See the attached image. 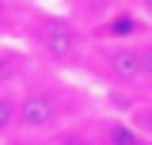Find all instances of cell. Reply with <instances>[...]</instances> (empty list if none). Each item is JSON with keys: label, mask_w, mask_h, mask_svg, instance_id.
<instances>
[{"label": "cell", "mask_w": 152, "mask_h": 145, "mask_svg": "<svg viewBox=\"0 0 152 145\" xmlns=\"http://www.w3.org/2000/svg\"><path fill=\"white\" fill-rule=\"evenodd\" d=\"M91 61L99 72L118 84V88H133L145 84V65H141V46L133 42H91Z\"/></svg>", "instance_id": "cell-4"}, {"label": "cell", "mask_w": 152, "mask_h": 145, "mask_svg": "<svg viewBox=\"0 0 152 145\" xmlns=\"http://www.w3.org/2000/svg\"><path fill=\"white\" fill-rule=\"evenodd\" d=\"M8 19H12V4H0V38H4V31H8V27H12Z\"/></svg>", "instance_id": "cell-11"}, {"label": "cell", "mask_w": 152, "mask_h": 145, "mask_svg": "<svg viewBox=\"0 0 152 145\" xmlns=\"http://www.w3.org/2000/svg\"><path fill=\"white\" fill-rule=\"evenodd\" d=\"M141 65H145V84H152V38L141 42Z\"/></svg>", "instance_id": "cell-10"}, {"label": "cell", "mask_w": 152, "mask_h": 145, "mask_svg": "<svg viewBox=\"0 0 152 145\" xmlns=\"http://www.w3.org/2000/svg\"><path fill=\"white\" fill-rule=\"evenodd\" d=\"M19 138V92H0V141Z\"/></svg>", "instance_id": "cell-7"}, {"label": "cell", "mask_w": 152, "mask_h": 145, "mask_svg": "<svg viewBox=\"0 0 152 145\" xmlns=\"http://www.w3.org/2000/svg\"><path fill=\"white\" fill-rule=\"evenodd\" d=\"M95 138H99V145H152L145 134L133 130L129 118H114V115L95 122Z\"/></svg>", "instance_id": "cell-6"}, {"label": "cell", "mask_w": 152, "mask_h": 145, "mask_svg": "<svg viewBox=\"0 0 152 145\" xmlns=\"http://www.w3.org/2000/svg\"><path fill=\"white\" fill-rule=\"evenodd\" d=\"M46 145H99V138H95V126H88V122L76 118V122H69L65 130L50 134Z\"/></svg>", "instance_id": "cell-8"}, {"label": "cell", "mask_w": 152, "mask_h": 145, "mask_svg": "<svg viewBox=\"0 0 152 145\" xmlns=\"http://www.w3.org/2000/svg\"><path fill=\"white\" fill-rule=\"evenodd\" d=\"M88 38L91 42H133V46H141L152 38V23L137 4H114V8H103V16L88 27Z\"/></svg>", "instance_id": "cell-3"}, {"label": "cell", "mask_w": 152, "mask_h": 145, "mask_svg": "<svg viewBox=\"0 0 152 145\" xmlns=\"http://www.w3.org/2000/svg\"><path fill=\"white\" fill-rule=\"evenodd\" d=\"M31 76V50L12 38H0V92H15Z\"/></svg>", "instance_id": "cell-5"}, {"label": "cell", "mask_w": 152, "mask_h": 145, "mask_svg": "<svg viewBox=\"0 0 152 145\" xmlns=\"http://www.w3.org/2000/svg\"><path fill=\"white\" fill-rule=\"evenodd\" d=\"M72 118V99L61 80H31L19 88V138H50Z\"/></svg>", "instance_id": "cell-2"}, {"label": "cell", "mask_w": 152, "mask_h": 145, "mask_svg": "<svg viewBox=\"0 0 152 145\" xmlns=\"http://www.w3.org/2000/svg\"><path fill=\"white\" fill-rule=\"evenodd\" d=\"M129 122H133L137 134H145L152 141V99H145V103H137V107L129 111Z\"/></svg>", "instance_id": "cell-9"}, {"label": "cell", "mask_w": 152, "mask_h": 145, "mask_svg": "<svg viewBox=\"0 0 152 145\" xmlns=\"http://www.w3.org/2000/svg\"><path fill=\"white\" fill-rule=\"evenodd\" d=\"M23 35L46 65H53L61 72L88 65V54H91L88 27L80 19H72V12H65V8H31Z\"/></svg>", "instance_id": "cell-1"}, {"label": "cell", "mask_w": 152, "mask_h": 145, "mask_svg": "<svg viewBox=\"0 0 152 145\" xmlns=\"http://www.w3.org/2000/svg\"><path fill=\"white\" fill-rule=\"evenodd\" d=\"M8 145H46V138H12Z\"/></svg>", "instance_id": "cell-12"}]
</instances>
